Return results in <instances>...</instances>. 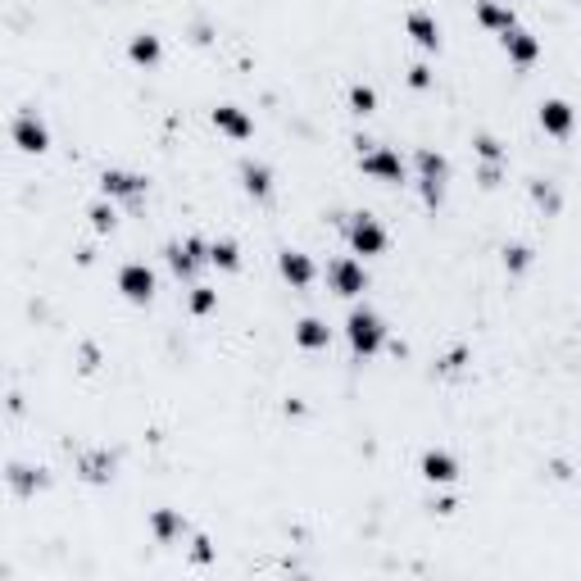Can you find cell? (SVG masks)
<instances>
[{
  "label": "cell",
  "mask_w": 581,
  "mask_h": 581,
  "mask_svg": "<svg viewBox=\"0 0 581 581\" xmlns=\"http://www.w3.org/2000/svg\"><path fill=\"white\" fill-rule=\"evenodd\" d=\"M345 340H350L355 355H377L386 345V322L373 313V309H350V318H345Z\"/></svg>",
  "instance_id": "1"
},
{
  "label": "cell",
  "mask_w": 581,
  "mask_h": 581,
  "mask_svg": "<svg viewBox=\"0 0 581 581\" xmlns=\"http://www.w3.org/2000/svg\"><path fill=\"white\" fill-rule=\"evenodd\" d=\"M345 241H350V255H386L391 237H386V227L373 218V213H350V222H345Z\"/></svg>",
  "instance_id": "2"
},
{
  "label": "cell",
  "mask_w": 581,
  "mask_h": 581,
  "mask_svg": "<svg viewBox=\"0 0 581 581\" xmlns=\"http://www.w3.org/2000/svg\"><path fill=\"white\" fill-rule=\"evenodd\" d=\"M445 173H449L445 155L431 150V146H422V150H418V191H422L427 204H440V200H445Z\"/></svg>",
  "instance_id": "3"
},
{
  "label": "cell",
  "mask_w": 581,
  "mask_h": 581,
  "mask_svg": "<svg viewBox=\"0 0 581 581\" xmlns=\"http://www.w3.org/2000/svg\"><path fill=\"white\" fill-rule=\"evenodd\" d=\"M327 286H331L340 300H355V295H364L368 273H364V264H359L355 255H340V259H331V268H327Z\"/></svg>",
  "instance_id": "4"
},
{
  "label": "cell",
  "mask_w": 581,
  "mask_h": 581,
  "mask_svg": "<svg viewBox=\"0 0 581 581\" xmlns=\"http://www.w3.org/2000/svg\"><path fill=\"white\" fill-rule=\"evenodd\" d=\"M359 168H364L373 182H386V186L404 182V159H400V150H391V146L364 150V155H359Z\"/></svg>",
  "instance_id": "5"
},
{
  "label": "cell",
  "mask_w": 581,
  "mask_h": 581,
  "mask_svg": "<svg viewBox=\"0 0 581 581\" xmlns=\"http://www.w3.org/2000/svg\"><path fill=\"white\" fill-rule=\"evenodd\" d=\"M119 291H123V300H132V304H150V295H155V273H150L141 259H132V264L119 268Z\"/></svg>",
  "instance_id": "6"
},
{
  "label": "cell",
  "mask_w": 581,
  "mask_h": 581,
  "mask_svg": "<svg viewBox=\"0 0 581 581\" xmlns=\"http://www.w3.org/2000/svg\"><path fill=\"white\" fill-rule=\"evenodd\" d=\"M14 146H19L23 155H46V150H50V128L37 119L32 109L14 119Z\"/></svg>",
  "instance_id": "7"
},
{
  "label": "cell",
  "mask_w": 581,
  "mask_h": 581,
  "mask_svg": "<svg viewBox=\"0 0 581 581\" xmlns=\"http://www.w3.org/2000/svg\"><path fill=\"white\" fill-rule=\"evenodd\" d=\"M536 123H540L549 137H567V132L576 128V109H572L567 100L549 95V100H540V109H536Z\"/></svg>",
  "instance_id": "8"
},
{
  "label": "cell",
  "mask_w": 581,
  "mask_h": 581,
  "mask_svg": "<svg viewBox=\"0 0 581 581\" xmlns=\"http://www.w3.org/2000/svg\"><path fill=\"white\" fill-rule=\"evenodd\" d=\"M200 264H209V246H204L200 237H186V241H173V246H168V268H173L177 277H191Z\"/></svg>",
  "instance_id": "9"
},
{
  "label": "cell",
  "mask_w": 581,
  "mask_h": 581,
  "mask_svg": "<svg viewBox=\"0 0 581 581\" xmlns=\"http://www.w3.org/2000/svg\"><path fill=\"white\" fill-rule=\"evenodd\" d=\"M418 473H422V482H431V486H449V482H458V458H454L449 449H427V454L418 458Z\"/></svg>",
  "instance_id": "10"
},
{
  "label": "cell",
  "mask_w": 581,
  "mask_h": 581,
  "mask_svg": "<svg viewBox=\"0 0 581 581\" xmlns=\"http://www.w3.org/2000/svg\"><path fill=\"white\" fill-rule=\"evenodd\" d=\"M100 191L109 200H137V195H146V177L128 173V168H104L100 173Z\"/></svg>",
  "instance_id": "11"
},
{
  "label": "cell",
  "mask_w": 581,
  "mask_h": 581,
  "mask_svg": "<svg viewBox=\"0 0 581 581\" xmlns=\"http://www.w3.org/2000/svg\"><path fill=\"white\" fill-rule=\"evenodd\" d=\"M213 128L222 137H231V141H250L255 137V119H250L241 104H218L213 109Z\"/></svg>",
  "instance_id": "12"
},
{
  "label": "cell",
  "mask_w": 581,
  "mask_h": 581,
  "mask_svg": "<svg viewBox=\"0 0 581 581\" xmlns=\"http://www.w3.org/2000/svg\"><path fill=\"white\" fill-rule=\"evenodd\" d=\"M277 268H282V277H286L295 291H304V286L318 277V268H313V259H309L304 250H282V255H277Z\"/></svg>",
  "instance_id": "13"
},
{
  "label": "cell",
  "mask_w": 581,
  "mask_h": 581,
  "mask_svg": "<svg viewBox=\"0 0 581 581\" xmlns=\"http://www.w3.org/2000/svg\"><path fill=\"white\" fill-rule=\"evenodd\" d=\"M404 32L413 37V46H418V50H440V28H436V19H431L427 10H409Z\"/></svg>",
  "instance_id": "14"
},
{
  "label": "cell",
  "mask_w": 581,
  "mask_h": 581,
  "mask_svg": "<svg viewBox=\"0 0 581 581\" xmlns=\"http://www.w3.org/2000/svg\"><path fill=\"white\" fill-rule=\"evenodd\" d=\"M500 46H504V55H509L513 64H522V68L540 59V41H536L531 32H522V28H513V32H504V37H500Z\"/></svg>",
  "instance_id": "15"
},
{
  "label": "cell",
  "mask_w": 581,
  "mask_h": 581,
  "mask_svg": "<svg viewBox=\"0 0 581 581\" xmlns=\"http://www.w3.org/2000/svg\"><path fill=\"white\" fill-rule=\"evenodd\" d=\"M477 23L486 28V32H513L518 28V14L509 10V5H500V0H477Z\"/></svg>",
  "instance_id": "16"
},
{
  "label": "cell",
  "mask_w": 581,
  "mask_h": 581,
  "mask_svg": "<svg viewBox=\"0 0 581 581\" xmlns=\"http://www.w3.org/2000/svg\"><path fill=\"white\" fill-rule=\"evenodd\" d=\"M295 345H300V350H327V345H331V327L322 318H300L295 322Z\"/></svg>",
  "instance_id": "17"
},
{
  "label": "cell",
  "mask_w": 581,
  "mask_h": 581,
  "mask_svg": "<svg viewBox=\"0 0 581 581\" xmlns=\"http://www.w3.org/2000/svg\"><path fill=\"white\" fill-rule=\"evenodd\" d=\"M241 186H246V195L268 200V195H273V168H268V164L246 159V164H241Z\"/></svg>",
  "instance_id": "18"
},
{
  "label": "cell",
  "mask_w": 581,
  "mask_h": 581,
  "mask_svg": "<svg viewBox=\"0 0 581 581\" xmlns=\"http://www.w3.org/2000/svg\"><path fill=\"white\" fill-rule=\"evenodd\" d=\"M128 59H132V64H141V68H155V64L164 59L159 37H155V32H137V37L128 41Z\"/></svg>",
  "instance_id": "19"
},
{
  "label": "cell",
  "mask_w": 581,
  "mask_h": 581,
  "mask_svg": "<svg viewBox=\"0 0 581 581\" xmlns=\"http://www.w3.org/2000/svg\"><path fill=\"white\" fill-rule=\"evenodd\" d=\"M150 531H155L159 540H177V536L186 531V522H182L177 509H155V513H150Z\"/></svg>",
  "instance_id": "20"
},
{
  "label": "cell",
  "mask_w": 581,
  "mask_h": 581,
  "mask_svg": "<svg viewBox=\"0 0 581 581\" xmlns=\"http://www.w3.org/2000/svg\"><path fill=\"white\" fill-rule=\"evenodd\" d=\"M209 264L222 268V273H237L241 268V250L237 241H209Z\"/></svg>",
  "instance_id": "21"
},
{
  "label": "cell",
  "mask_w": 581,
  "mask_h": 581,
  "mask_svg": "<svg viewBox=\"0 0 581 581\" xmlns=\"http://www.w3.org/2000/svg\"><path fill=\"white\" fill-rule=\"evenodd\" d=\"M5 477H10V486H14L19 495H32L37 486H46V477H41L37 468H23V463H10V473H5Z\"/></svg>",
  "instance_id": "22"
},
{
  "label": "cell",
  "mask_w": 581,
  "mask_h": 581,
  "mask_svg": "<svg viewBox=\"0 0 581 581\" xmlns=\"http://www.w3.org/2000/svg\"><path fill=\"white\" fill-rule=\"evenodd\" d=\"M82 477H86V482H109V477H113V458H104V454L82 458Z\"/></svg>",
  "instance_id": "23"
},
{
  "label": "cell",
  "mask_w": 581,
  "mask_h": 581,
  "mask_svg": "<svg viewBox=\"0 0 581 581\" xmlns=\"http://www.w3.org/2000/svg\"><path fill=\"white\" fill-rule=\"evenodd\" d=\"M350 109H355V113H373V109H377V91H373L368 82H355V86H350Z\"/></svg>",
  "instance_id": "24"
},
{
  "label": "cell",
  "mask_w": 581,
  "mask_h": 581,
  "mask_svg": "<svg viewBox=\"0 0 581 581\" xmlns=\"http://www.w3.org/2000/svg\"><path fill=\"white\" fill-rule=\"evenodd\" d=\"M186 304H191V313H195V318H204V313H213V304H218V291H213V286H195Z\"/></svg>",
  "instance_id": "25"
},
{
  "label": "cell",
  "mask_w": 581,
  "mask_h": 581,
  "mask_svg": "<svg viewBox=\"0 0 581 581\" xmlns=\"http://www.w3.org/2000/svg\"><path fill=\"white\" fill-rule=\"evenodd\" d=\"M86 218H91L95 231H113V222H119V218H113V204H91Z\"/></svg>",
  "instance_id": "26"
},
{
  "label": "cell",
  "mask_w": 581,
  "mask_h": 581,
  "mask_svg": "<svg viewBox=\"0 0 581 581\" xmlns=\"http://www.w3.org/2000/svg\"><path fill=\"white\" fill-rule=\"evenodd\" d=\"M473 150H477L482 159H491V164H495V159L504 155V150H500V141H495L491 132H477V137H473Z\"/></svg>",
  "instance_id": "27"
},
{
  "label": "cell",
  "mask_w": 581,
  "mask_h": 581,
  "mask_svg": "<svg viewBox=\"0 0 581 581\" xmlns=\"http://www.w3.org/2000/svg\"><path fill=\"white\" fill-rule=\"evenodd\" d=\"M527 264H531V250L527 246H504V268L509 273H522Z\"/></svg>",
  "instance_id": "28"
},
{
  "label": "cell",
  "mask_w": 581,
  "mask_h": 581,
  "mask_svg": "<svg viewBox=\"0 0 581 581\" xmlns=\"http://www.w3.org/2000/svg\"><path fill=\"white\" fill-rule=\"evenodd\" d=\"M409 86H413V91H427V86H431V68L413 64V68H409Z\"/></svg>",
  "instance_id": "29"
},
{
  "label": "cell",
  "mask_w": 581,
  "mask_h": 581,
  "mask_svg": "<svg viewBox=\"0 0 581 581\" xmlns=\"http://www.w3.org/2000/svg\"><path fill=\"white\" fill-rule=\"evenodd\" d=\"M191 558H195V563H209V558H213V549H209V540H204V536H195V549H191Z\"/></svg>",
  "instance_id": "30"
}]
</instances>
